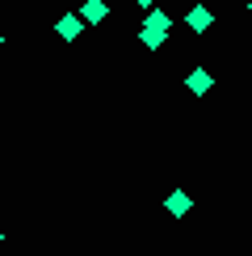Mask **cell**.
I'll list each match as a JSON object with an SVG mask.
<instances>
[{
  "label": "cell",
  "instance_id": "6da1fadb",
  "mask_svg": "<svg viewBox=\"0 0 252 256\" xmlns=\"http://www.w3.org/2000/svg\"><path fill=\"white\" fill-rule=\"evenodd\" d=\"M55 34H59L63 42H76V38L84 34V21H80V13H63V17L55 21Z\"/></svg>",
  "mask_w": 252,
  "mask_h": 256
},
{
  "label": "cell",
  "instance_id": "7a4b0ae2",
  "mask_svg": "<svg viewBox=\"0 0 252 256\" xmlns=\"http://www.w3.org/2000/svg\"><path fill=\"white\" fill-rule=\"evenodd\" d=\"M185 26L194 30V34H206V30L214 26V13H210L206 4H194V8H189V13H185Z\"/></svg>",
  "mask_w": 252,
  "mask_h": 256
},
{
  "label": "cell",
  "instance_id": "3957f363",
  "mask_svg": "<svg viewBox=\"0 0 252 256\" xmlns=\"http://www.w3.org/2000/svg\"><path fill=\"white\" fill-rule=\"evenodd\" d=\"M164 210H168L172 218H185L189 210H194V198H189L185 189H172V194H168V202H164Z\"/></svg>",
  "mask_w": 252,
  "mask_h": 256
},
{
  "label": "cell",
  "instance_id": "277c9868",
  "mask_svg": "<svg viewBox=\"0 0 252 256\" xmlns=\"http://www.w3.org/2000/svg\"><path fill=\"white\" fill-rule=\"evenodd\" d=\"M105 13H110L105 0H84V4H80V21H84V26H101Z\"/></svg>",
  "mask_w": 252,
  "mask_h": 256
},
{
  "label": "cell",
  "instance_id": "5b68a950",
  "mask_svg": "<svg viewBox=\"0 0 252 256\" xmlns=\"http://www.w3.org/2000/svg\"><path fill=\"white\" fill-rule=\"evenodd\" d=\"M210 84H214V76H210L206 68H194V72L185 76V88L194 92V97H202V92H210Z\"/></svg>",
  "mask_w": 252,
  "mask_h": 256
},
{
  "label": "cell",
  "instance_id": "8992f818",
  "mask_svg": "<svg viewBox=\"0 0 252 256\" xmlns=\"http://www.w3.org/2000/svg\"><path fill=\"white\" fill-rule=\"evenodd\" d=\"M168 26H172V17H168L164 8H147V21H143V30H152V34H168Z\"/></svg>",
  "mask_w": 252,
  "mask_h": 256
},
{
  "label": "cell",
  "instance_id": "52a82bcc",
  "mask_svg": "<svg viewBox=\"0 0 252 256\" xmlns=\"http://www.w3.org/2000/svg\"><path fill=\"white\" fill-rule=\"evenodd\" d=\"M139 38H143L147 50H160V46H164V34H152V30H139Z\"/></svg>",
  "mask_w": 252,
  "mask_h": 256
},
{
  "label": "cell",
  "instance_id": "ba28073f",
  "mask_svg": "<svg viewBox=\"0 0 252 256\" xmlns=\"http://www.w3.org/2000/svg\"><path fill=\"white\" fill-rule=\"evenodd\" d=\"M134 4H143V8H156V0H134Z\"/></svg>",
  "mask_w": 252,
  "mask_h": 256
},
{
  "label": "cell",
  "instance_id": "9c48e42d",
  "mask_svg": "<svg viewBox=\"0 0 252 256\" xmlns=\"http://www.w3.org/2000/svg\"><path fill=\"white\" fill-rule=\"evenodd\" d=\"M0 244H4V231H0Z\"/></svg>",
  "mask_w": 252,
  "mask_h": 256
},
{
  "label": "cell",
  "instance_id": "30bf717a",
  "mask_svg": "<svg viewBox=\"0 0 252 256\" xmlns=\"http://www.w3.org/2000/svg\"><path fill=\"white\" fill-rule=\"evenodd\" d=\"M0 42H4V38H0Z\"/></svg>",
  "mask_w": 252,
  "mask_h": 256
},
{
  "label": "cell",
  "instance_id": "8fae6325",
  "mask_svg": "<svg viewBox=\"0 0 252 256\" xmlns=\"http://www.w3.org/2000/svg\"><path fill=\"white\" fill-rule=\"evenodd\" d=\"M248 8H252V4H248Z\"/></svg>",
  "mask_w": 252,
  "mask_h": 256
}]
</instances>
